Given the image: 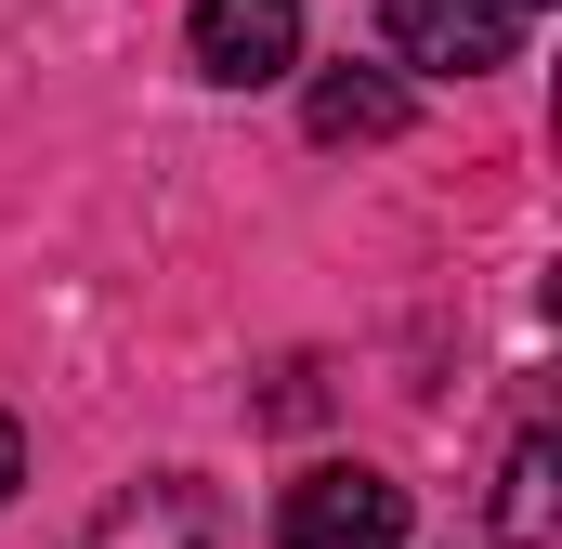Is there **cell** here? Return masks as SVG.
Masks as SVG:
<instances>
[{"mask_svg":"<svg viewBox=\"0 0 562 549\" xmlns=\"http://www.w3.org/2000/svg\"><path fill=\"white\" fill-rule=\"evenodd\" d=\"M276 549H406V484L367 458H327L276 497Z\"/></svg>","mask_w":562,"mask_h":549,"instance_id":"cell-1","label":"cell"},{"mask_svg":"<svg viewBox=\"0 0 562 549\" xmlns=\"http://www.w3.org/2000/svg\"><path fill=\"white\" fill-rule=\"evenodd\" d=\"M497 13H510V26H537V13H550V0H497Z\"/></svg>","mask_w":562,"mask_h":549,"instance_id":"cell-8","label":"cell"},{"mask_svg":"<svg viewBox=\"0 0 562 549\" xmlns=\"http://www.w3.org/2000/svg\"><path fill=\"white\" fill-rule=\"evenodd\" d=\"M13 484H26V432L0 418V497H13Z\"/></svg>","mask_w":562,"mask_h":549,"instance_id":"cell-7","label":"cell"},{"mask_svg":"<svg viewBox=\"0 0 562 549\" xmlns=\"http://www.w3.org/2000/svg\"><path fill=\"white\" fill-rule=\"evenodd\" d=\"M66 549H223V497L196 471H157V484H119Z\"/></svg>","mask_w":562,"mask_h":549,"instance_id":"cell-2","label":"cell"},{"mask_svg":"<svg viewBox=\"0 0 562 549\" xmlns=\"http://www.w3.org/2000/svg\"><path fill=\"white\" fill-rule=\"evenodd\" d=\"M196 79H223V92H262L301 66V0H196Z\"/></svg>","mask_w":562,"mask_h":549,"instance_id":"cell-3","label":"cell"},{"mask_svg":"<svg viewBox=\"0 0 562 549\" xmlns=\"http://www.w3.org/2000/svg\"><path fill=\"white\" fill-rule=\"evenodd\" d=\"M301 132L314 144H393L406 132V79H393V66H327V79L301 92Z\"/></svg>","mask_w":562,"mask_h":549,"instance_id":"cell-5","label":"cell"},{"mask_svg":"<svg viewBox=\"0 0 562 549\" xmlns=\"http://www.w3.org/2000/svg\"><path fill=\"white\" fill-rule=\"evenodd\" d=\"M510 13L497 0H393V66H431V79H484L510 66Z\"/></svg>","mask_w":562,"mask_h":549,"instance_id":"cell-4","label":"cell"},{"mask_svg":"<svg viewBox=\"0 0 562 549\" xmlns=\"http://www.w3.org/2000/svg\"><path fill=\"white\" fill-rule=\"evenodd\" d=\"M497 549H562V445L524 432L497 458Z\"/></svg>","mask_w":562,"mask_h":549,"instance_id":"cell-6","label":"cell"}]
</instances>
